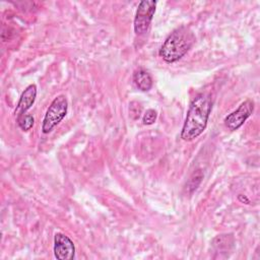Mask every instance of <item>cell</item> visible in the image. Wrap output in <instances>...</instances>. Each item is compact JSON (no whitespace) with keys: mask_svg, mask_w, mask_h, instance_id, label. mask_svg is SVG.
Returning a JSON list of instances; mask_svg holds the SVG:
<instances>
[{"mask_svg":"<svg viewBox=\"0 0 260 260\" xmlns=\"http://www.w3.org/2000/svg\"><path fill=\"white\" fill-rule=\"evenodd\" d=\"M212 104L209 95L199 93L189 106L185 123L182 128L181 138L185 141H192L197 138L206 128Z\"/></svg>","mask_w":260,"mask_h":260,"instance_id":"cell-1","label":"cell"},{"mask_svg":"<svg viewBox=\"0 0 260 260\" xmlns=\"http://www.w3.org/2000/svg\"><path fill=\"white\" fill-rule=\"evenodd\" d=\"M195 41L193 32L186 26L175 29L166 39L159 49V56L167 63H174L180 60L192 47Z\"/></svg>","mask_w":260,"mask_h":260,"instance_id":"cell-2","label":"cell"},{"mask_svg":"<svg viewBox=\"0 0 260 260\" xmlns=\"http://www.w3.org/2000/svg\"><path fill=\"white\" fill-rule=\"evenodd\" d=\"M67 109H68L67 100L63 94H60L57 98H55L46 112V115L43 121V126H42L43 132L44 133L51 132L52 129L56 125H58L66 116Z\"/></svg>","mask_w":260,"mask_h":260,"instance_id":"cell-3","label":"cell"},{"mask_svg":"<svg viewBox=\"0 0 260 260\" xmlns=\"http://www.w3.org/2000/svg\"><path fill=\"white\" fill-rule=\"evenodd\" d=\"M156 1L143 0L139 3L134 18V31L136 35H143L147 31L155 12Z\"/></svg>","mask_w":260,"mask_h":260,"instance_id":"cell-4","label":"cell"},{"mask_svg":"<svg viewBox=\"0 0 260 260\" xmlns=\"http://www.w3.org/2000/svg\"><path fill=\"white\" fill-rule=\"evenodd\" d=\"M253 111H254V103L250 100L244 102L243 104H241L238 110H236L235 112L231 113L225 117L224 119L225 126L232 131L239 129L245 123V121L251 116Z\"/></svg>","mask_w":260,"mask_h":260,"instance_id":"cell-5","label":"cell"},{"mask_svg":"<svg viewBox=\"0 0 260 260\" xmlns=\"http://www.w3.org/2000/svg\"><path fill=\"white\" fill-rule=\"evenodd\" d=\"M54 253L59 260H71L75 255L73 242L64 234L57 233L54 237Z\"/></svg>","mask_w":260,"mask_h":260,"instance_id":"cell-6","label":"cell"},{"mask_svg":"<svg viewBox=\"0 0 260 260\" xmlns=\"http://www.w3.org/2000/svg\"><path fill=\"white\" fill-rule=\"evenodd\" d=\"M37 95V86L35 84H29L21 93L19 102L17 104L15 114L17 116L25 114V112L32 106Z\"/></svg>","mask_w":260,"mask_h":260,"instance_id":"cell-7","label":"cell"},{"mask_svg":"<svg viewBox=\"0 0 260 260\" xmlns=\"http://www.w3.org/2000/svg\"><path fill=\"white\" fill-rule=\"evenodd\" d=\"M133 80L136 86L142 91H148L152 87V78L150 74L142 68L134 71Z\"/></svg>","mask_w":260,"mask_h":260,"instance_id":"cell-8","label":"cell"},{"mask_svg":"<svg viewBox=\"0 0 260 260\" xmlns=\"http://www.w3.org/2000/svg\"><path fill=\"white\" fill-rule=\"evenodd\" d=\"M34 123L35 119L29 114H22L17 116V124L23 131L29 130L34 126Z\"/></svg>","mask_w":260,"mask_h":260,"instance_id":"cell-9","label":"cell"},{"mask_svg":"<svg viewBox=\"0 0 260 260\" xmlns=\"http://www.w3.org/2000/svg\"><path fill=\"white\" fill-rule=\"evenodd\" d=\"M156 117H157L156 112L154 110H152V109H149L143 115L142 122H143L144 125H151V124H153L155 122Z\"/></svg>","mask_w":260,"mask_h":260,"instance_id":"cell-10","label":"cell"},{"mask_svg":"<svg viewBox=\"0 0 260 260\" xmlns=\"http://www.w3.org/2000/svg\"><path fill=\"white\" fill-rule=\"evenodd\" d=\"M238 199H239V201H241V202H243V203H246V204H249V199L245 196V195H242V194H240L239 196H238Z\"/></svg>","mask_w":260,"mask_h":260,"instance_id":"cell-11","label":"cell"}]
</instances>
